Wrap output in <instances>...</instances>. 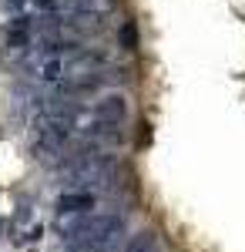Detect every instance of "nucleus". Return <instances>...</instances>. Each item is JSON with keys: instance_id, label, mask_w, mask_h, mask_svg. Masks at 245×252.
Returning <instances> with one entry per match:
<instances>
[{"instance_id": "1", "label": "nucleus", "mask_w": 245, "mask_h": 252, "mask_svg": "<svg viewBox=\"0 0 245 252\" xmlns=\"http://www.w3.org/2000/svg\"><path fill=\"white\" fill-rule=\"evenodd\" d=\"M57 178L64 192H94L108 189L114 178L121 175V161L114 152H101L91 145H81L74 152H64V158L54 165Z\"/></svg>"}, {"instance_id": "2", "label": "nucleus", "mask_w": 245, "mask_h": 252, "mask_svg": "<svg viewBox=\"0 0 245 252\" xmlns=\"http://www.w3.org/2000/svg\"><path fill=\"white\" fill-rule=\"evenodd\" d=\"M91 111H94V118H101V121L124 125V121H128V97L121 94V91H108L101 101H94Z\"/></svg>"}, {"instance_id": "3", "label": "nucleus", "mask_w": 245, "mask_h": 252, "mask_svg": "<svg viewBox=\"0 0 245 252\" xmlns=\"http://www.w3.org/2000/svg\"><path fill=\"white\" fill-rule=\"evenodd\" d=\"M54 209L57 212H71V215H91L97 209V195L94 192H61Z\"/></svg>"}, {"instance_id": "4", "label": "nucleus", "mask_w": 245, "mask_h": 252, "mask_svg": "<svg viewBox=\"0 0 245 252\" xmlns=\"http://www.w3.org/2000/svg\"><path fill=\"white\" fill-rule=\"evenodd\" d=\"M74 10H81V14H88V17H94V20L104 24V20L118 10V0H77Z\"/></svg>"}, {"instance_id": "5", "label": "nucleus", "mask_w": 245, "mask_h": 252, "mask_svg": "<svg viewBox=\"0 0 245 252\" xmlns=\"http://www.w3.org/2000/svg\"><path fill=\"white\" fill-rule=\"evenodd\" d=\"M124 252H161V242H158V235L151 232V229H145V232H138L131 242H128Z\"/></svg>"}, {"instance_id": "6", "label": "nucleus", "mask_w": 245, "mask_h": 252, "mask_svg": "<svg viewBox=\"0 0 245 252\" xmlns=\"http://www.w3.org/2000/svg\"><path fill=\"white\" fill-rule=\"evenodd\" d=\"M118 40H121V47H124V51H134V47H138V27H134V20H124V24H121Z\"/></svg>"}, {"instance_id": "7", "label": "nucleus", "mask_w": 245, "mask_h": 252, "mask_svg": "<svg viewBox=\"0 0 245 252\" xmlns=\"http://www.w3.org/2000/svg\"><path fill=\"white\" fill-rule=\"evenodd\" d=\"M24 7H27V0H0V10H7V14H24Z\"/></svg>"}, {"instance_id": "8", "label": "nucleus", "mask_w": 245, "mask_h": 252, "mask_svg": "<svg viewBox=\"0 0 245 252\" xmlns=\"http://www.w3.org/2000/svg\"><path fill=\"white\" fill-rule=\"evenodd\" d=\"M61 252H101V249H91V246H74V242H67Z\"/></svg>"}]
</instances>
